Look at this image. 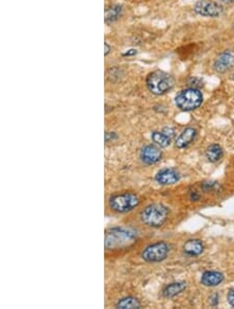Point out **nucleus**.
<instances>
[{
  "instance_id": "1",
  "label": "nucleus",
  "mask_w": 234,
  "mask_h": 309,
  "mask_svg": "<svg viewBox=\"0 0 234 309\" xmlns=\"http://www.w3.org/2000/svg\"><path fill=\"white\" fill-rule=\"evenodd\" d=\"M136 240V232L124 227H116L106 231V248L108 250L122 249L132 244Z\"/></svg>"
},
{
  "instance_id": "2",
  "label": "nucleus",
  "mask_w": 234,
  "mask_h": 309,
  "mask_svg": "<svg viewBox=\"0 0 234 309\" xmlns=\"http://www.w3.org/2000/svg\"><path fill=\"white\" fill-rule=\"evenodd\" d=\"M146 84L152 94L160 96L171 91L175 86V80L171 74L156 70L148 75Z\"/></svg>"
},
{
  "instance_id": "3",
  "label": "nucleus",
  "mask_w": 234,
  "mask_h": 309,
  "mask_svg": "<svg viewBox=\"0 0 234 309\" xmlns=\"http://www.w3.org/2000/svg\"><path fill=\"white\" fill-rule=\"evenodd\" d=\"M203 102V95L200 90L196 88H188L181 91L175 98V103L179 110L190 112L198 108Z\"/></svg>"
},
{
  "instance_id": "4",
  "label": "nucleus",
  "mask_w": 234,
  "mask_h": 309,
  "mask_svg": "<svg viewBox=\"0 0 234 309\" xmlns=\"http://www.w3.org/2000/svg\"><path fill=\"white\" fill-rule=\"evenodd\" d=\"M168 216V210L162 204H151L140 214L142 222L150 227H160L166 221Z\"/></svg>"
},
{
  "instance_id": "5",
  "label": "nucleus",
  "mask_w": 234,
  "mask_h": 309,
  "mask_svg": "<svg viewBox=\"0 0 234 309\" xmlns=\"http://www.w3.org/2000/svg\"><path fill=\"white\" fill-rule=\"evenodd\" d=\"M140 204V199L132 192L116 195L110 199V208L116 212H127L136 208Z\"/></svg>"
},
{
  "instance_id": "6",
  "label": "nucleus",
  "mask_w": 234,
  "mask_h": 309,
  "mask_svg": "<svg viewBox=\"0 0 234 309\" xmlns=\"http://www.w3.org/2000/svg\"><path fill=\"white\" fill-rule=\"evenodd\" d=\"M170 252V246L164 242H158L150 244L142 253V260L147 262H160L166 258Z\"/></svg>"
},
{
  "instance_id": "7",
  "label": "nucleus",
  "mask_w": 234,
  "mask_h": 309,
  "mask_svg": "<svg viewBox=\"0 0 234 309\" xmlns=\"http://www.w3.org/2000/svg\"><path fill=\"white\" fill-rule=\"evenodd\" d=\"M194 10L196 14L203 16V17H220L223 14L224 8L218 2H210V0H199V2L194 4Z\"/></svg>"
},
{
  "instance_id": "8",
  "label": "nucleus",
  "mask_w": 234,
  "mask_h": 309,
  "mask_svg": "<svg viewBox=\"0 0 234 309\" xmlns=\"http://www.w3.org/2000/svg\"><path fill=\"white\" fill-rule=\"evenodd\" d=\"M234 67V52L231 50H226L224 52L220 54L214 62V69L216 72L224 74L231 70Z\"/></svg>"
},
{
  "instance_id": "9",
  "label": "nucleus",
  "mask_w": 234,
  "mask_h": 309,
  "mask_svg": "<svg viewBox=\"0 0 234 309\" xmlns=\"http://www.w3.org/2000/svg\"><path fill=\"white\" fill-rule=\"evenodd\" d=\"M175 136V132L171 127H164L162 132H152V140L156 145L162 148H166L171 144V140Z\"/></svg>"
},
{
  "instance_id": "10",
  "label": "nucleus",
  "mask_w": 234,
  "mask_h": 309,
  "mask_svg": "<svg viewBox=\"0 0 234 309\" xmlns=\"http://www.w3.org/2000/svg\"><path fill=\"white\" fill-rule=\"evenodd\" d=\"M140 160L146 164H153L162 160V151L154 145H147L140 151Z\"/></svg>"
},
{
  "instance_id": "11",
  "label": "nucleus",
  "mask_w": 234,
  "mask_h": 309,
  "mask_svg": "<svg viewBox=\"0 0 234 309\" xmlns=\"http://www.w3.org/2000/svg\"><path fill=\"white\" fill-rule=\"evenodd\" d=\"M180 179V174L175 169L160 170L155 176V180L162 186H171Z\"/></svg>"
},
{
  "instance_id": "12",
  "label": "nucleus",
  "mask_w": 234,
  "mask_h": 309,
  "mask_svg": "<svg viewBox=\"0 0 234 309\" xmlns=\"http://www.w3.org/2000/svg\"><path fill=\"white\" fill-rule=\"evenodd\" d=\"M197 136V130H194V128L188 127L186 128V130L180 134V136H178L177 140H176V147L179 149H184L188 147L196 138Z\"/></svg>"
},
{
  "instance_id": "13",
  "label": "nucleus",
  "mask_w": 234,
  "mask_h": 309,
  "mask_svg": "<svg viewBox=\"0 0 234 309\" xmlns=\"http://www.w3.org/2000/svg\"><path fill=\"white\" fill-rule=\"evenodd\" d=\"M224 280V275L220 272L216 271H207L204 272L202 277H201V283L205 286L208 288H214L218 286V284L223 282Z\"/></svg>"
},
{
  "instance_id": "14",
  "label": "nucleus",
  "mask_w": 234,
  "mask_h": 309,
  "mask_svg": "<svg viewBox=\"0 0 234 309\" xmlns=\"http://www.w3.org/2000/svg\"><path fill=\"white\" fill-rule=\"evenodd\" d=\"M186 288V283L184 281L173 282L171 284H168L162 290V294L166 298H173L175 296L181 294Z\"/></svg>"
},
{
  "instance_id": "15",
  "label": "nucleus",
  "mask_w": 234,
  "mask_h": 309,
  "mask_svg": "<svg viewBox=\"0 0 234 309\" xmlns=\"http://www.w3.org/2000/svg\"><path fill=\"white\" fill-rule=\"evenodd\" d=\"M184 250L190 256H198L204 251V246L199 240H190L184 244Z\"/></svg>"
},
{
  "instance_id": "16",
  "label": "nucleus",
  "mask_w": 234,
  "mask_h": 309,
  "mask_svg": "<svg viewBox=\"0 0 234 309\" xmlns=\"http://www.w3.org/2000/svg\"><path fill=\"white\" fill-rule=\"evenodd\" d=\"M206 158L210 162H216L223 158V149L218 144H212L206 149Z\"/></svg>"
},
{
  "instance_id": "17",
  "label": "nucleus",
  "mask_w": 234,
  "mask_h": 309,
  "mask_svg": "<svg viewBox=\"0 0 234 309\" xmlns=\"http://www.w3.org/2000/svg\"><path fill=\"white\" fill-rule=\"evenodd\" d=\"M122 12V6L119 4L112 6L110 8H106V23H112L116 20H118L119 17L121 16Z\"/></svg>"
},
{
  "instance_id": "18",
  "label": "nucleus",
  "mask_w": 234,
  "mask_h": 309,
  "mask_svg": "<svg viewBox=\"0 0 234 309\" xmlns=\"http://www.w3.org/2000/svg\"><path fill=\"white\" fill-rule=\"evenodd\" d=\"M140 303L136 298L134 297H127L124 298L122 300H120L118 303H116V308H121V309H134V308H140Z\"/></svg>"
},
{
  "instance_id": "19",
  "label": "nucleus",
  "mask_w": 234,
  "mask_h": 309,
  "mask_svg": "<svg viewBox=\"0 0 234 309\" xmlns=\"http://www.w3.org/2000/svg\"><path fill=\"white\" fill-rule=\"evenodd\" d=\"M227 300H228L229 304H230L232 307H234V290H231L228 292Z\"/></svg>"
},
{
  "instance_id": "20",
  "label": "nucleus",
  "mask_w": 234,
  "mask_h": 309,
  "mask_svg": "<svg viewBox=\"0 0 234 309\" xmlns=\"http://www.w3.org/2000/svg\"><path fill=\"white\" fill-rule=\"evenodd\" d=\"M136 54H138V50L136 49H129V50L126 51V52H124L122 56H134Z\"/></svg>"
},
{
  "instance_id": "21",
  "label": "nucleus",
  "mask_w": 234,
  "mask_h": 309,
  "mask_svg": "<svg viewBox=\"0 0 234 309\" xmlns=\"http://www.w3.org/2000/svg\"><path fill=\"white\" fill-rule=\"evenodd\" d=\"M210 304L212 306H216L218 304V296L216 294H212V297H210Z\"/></svg>"
},
{
  "instance_id": "22",
  "label": "nucleus",
  "mask_w": 234,
  "mask_h": 309,
  "mask_svg": "<svg viewBox=\"0 0 234 309\" xmlns=\"http://www.w3.org/2000/svg\"><path fill=\"white\" fill-rule=\"evenodd\" d=\"M199 198H200V196L197 194L196 192H192V195H190V199H192V201H198V200H199Z\"/></svg>"
},
{
  "instance_id": "23",
  "label": "nucleus",
  "mask_w": 234,
  "mask_h": 309,
  "mask_svg": "<svg viewBox=\"0 0 234 309\" xmlns=\"http://www.w3.org/2000/svg\"><path fill=\"white\" fill-rule=\"evenodd\" d=\"M104 47H106V51H104V54H106V56H108V54L110 52V50H112V47H110L108 43L104 44Z\"/></svg>"
},
{
  "instance_id": "24",
  "label": "nucleus",
  "mask_w": 234,
  "mask_h": 309,
  "mask_svg": "<svg viewBox=\"0 0 234 309\" xmlns=\"http://www.w3.org/2000/svg\"><path fill=\"white\" fill-rule=\"evenodd\" d=\"M220 2H226V4H231V2H234V0H220Z\"/></svg>"
},
{
  "instance_id": "25",
  "label": "nucleus",
  "mask_w": 234,
  "mask_h": 309,
  "mask_svg": "<svg viewBox=\"0 0 234 309\" xmlns=\"http://www.w3.org/2000/svg\"><path fill=\"white\" fill-rule=\"evenodd\" d=\"M233 78H234V76H233Z\"/></svg>"
}]
</instances>
